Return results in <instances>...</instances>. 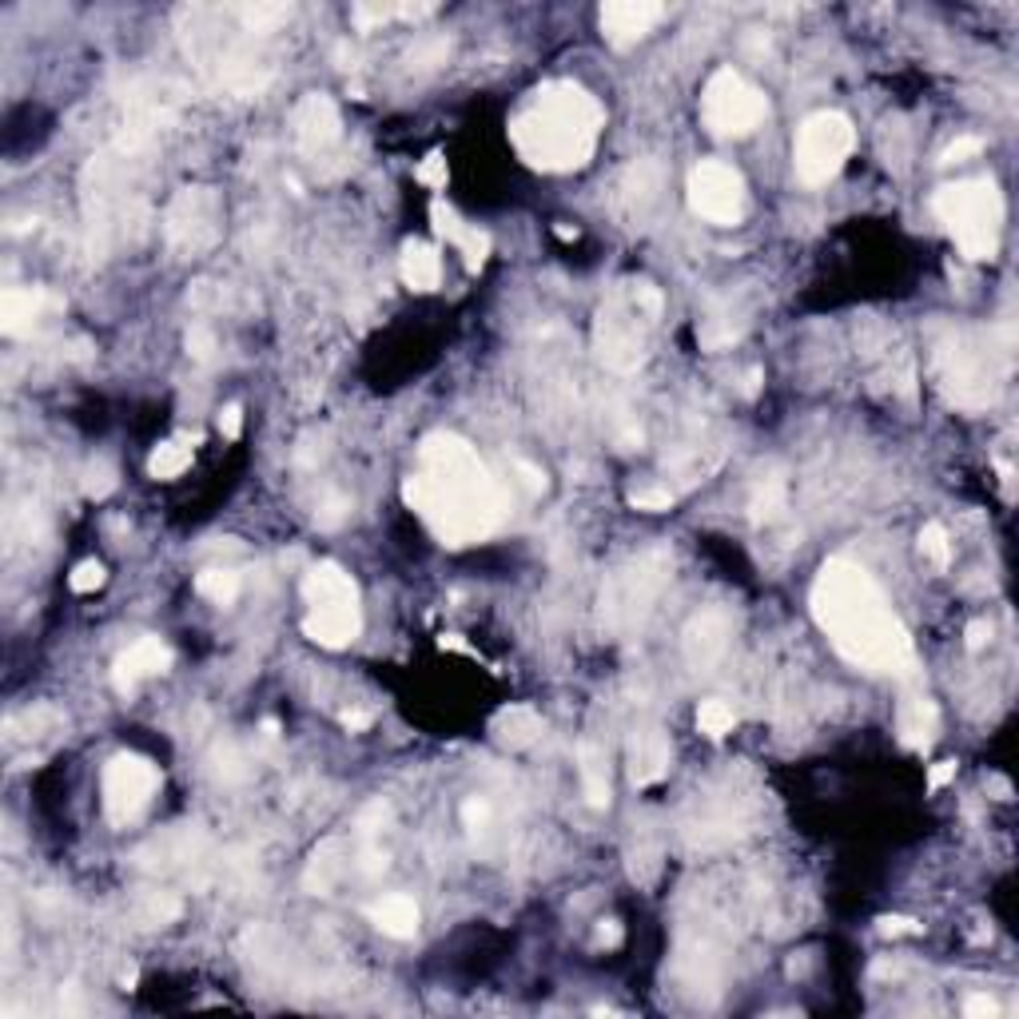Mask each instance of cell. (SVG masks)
<instances>
[{
	"label": "cell",
	"mask_w": 1019,
	"mask_h": 1019,
	"mask_svg": "<svg viewBox=\"0 0 1019 1019\" xmlns=\"http://www.w3.org/2000/svg\"><path fill=\"white\" fill-rule=\"evenodd\" d=\"M446 52H450V40H431V44H419V49L410 52V64H422V68H431V64H443Z\"/></svg>",
	"instance_id": "obj_40"
},
{
	"label": "cell",
	"mask_w": 1019,
	"mask_h": 1019,
	"mask_svg": "<svg viewBox=\"0 0 1019 1019\" xmlns=\"http://www.w3.org/2000/svg\"><path fill=\"white\" fill-rule=\"evenodd\" d=\"M785 494H789V486H785L780 474H768V479L756 482L753 498H749V514H753V522H768L777 510H785Z\"/></svg>",
	"instance_id": "obj_27"
},
{
	"label": "cell",
	"mask_w": 1019,
	"mask_h": 1019,
	"mask_svg": "<svg viewBox=\"0 0 1019 1019\" xmlns=\"http://www.w3.org/2000/svg\"><path fill=\"white\" fill-rule=\"evenodd\" d=\"M940 733V709L928 693H908L896 705V737L912 753H928Z\"/></svg>",
	"instance_id": "obj_18"
},
{
	"label": "cell",
	"mask_w": 1019,
	"mask_h": 1019,
	"mask_svg": "<svg viewBox=\"0 0 1019 1019\" xmlns=\"http://www.w3.org/2000/svg\"><path fill=\"white\" fill-rule=\"evenodd\" d=\"M670 773V741L661 729H637L629 741V780L637 789L658 785Z\"/></svg>",
	"instance_id": "obj_20"
},
{
	"label": "cell",
	"mask_w": 1019,
	"mask_h": 1019,
	"mask_svg": "<svg viewBox=\"0 0 1019 1019\" xmlns=\"http://www.w3.org/2000/svg\"><path fill=\"white\" fill-rule=\"evenodd\" d=\"M661 295L649 283H634V307L617 311V307H601L598 315V355L613 371H637V362L646 359V343H641V315L658 319Z\"/></svg>",
	"instance_id": "obj_9"
},
{
	"label": "cell",
	"mask_w": 1019,
	"mask_h": 1019,
	"mask_svg": "<svg viewBox=\"0 0 1019 1019\" xmlns=\"http://www.w3.org/2000/svg\"><path fill=\"white\" fill-rule=\"evenodd\" d=\"M813 617L844 661L868 673H908L916 653L892 606L868 570L849 558H828L813 582Z\"/></svg>",
	"instance_id": "obj_2"
},
{
	"label": "cell",
	"mask_w": 1019,
	"mask_h": 1019,
	"mask_svg": "<svg viewBox=\"0 0 1019 1019\" xmlns=\"http://www.w3.org/2000/svg\"><path fill=\"white\" fill-rule=\"evenodd\" d=\"M219 434H224V438H231V443H235V438L243 434V407H240V403H228V407L219 410Z\"/></svg>",
	"instance_id": "obj_41"
},
{
	"label": "cell",
	"mask_w": 1019,
	"mask_h": 1019,
	"mask_svg": "<svg viewBox=\"0 0 1019 1019\" xmlns=\"http://www.w3.org/2000/svg\"><path fill=\"white\" fill-rule=\"evenodd\" d=\"M398 271H403V283H407L410 291H434L438 279H443V259H438V252H434L431 243L410 240L407 247H403Z\"/></svg>",
	"instance_id": "obj_24"
},
{
	"label": "cell",
	"mask_w": 1019,
	"mask_h": 1019,
	"mask_svg": "<svg viewBox=\"0 0 1019 1019\" xmlns=\"http://www.w3.org/2000/svg\"><path fill=\"white\" fill-rule=\"evenodd\" d=\"M935 216L971 264L995 259L1004 231V195L992 180H959L935 192Z\"/></svg>",
	"instance_id": "obj_4"
},
{
	"label": "cell",
	"mask_w": 1019,
	"mask_h": 1019,
	"mask_svg": "<svg viewBox=\"0 0 1019 1019\" xmlns=\"http://www.w3.org/2000/svg\"><path fill=\"white\" fill-rule=\"evenodd\" d=\"M598 944L601 947H617V944H622V924H617V920H601L598 924Z\"/></svg>",
	"instance_id": "obj_47"
},
{
	"label": "cell",
	"mask_w": 1019,
	"mask_h": 1019,
	"mask_svg": "<svg viewBox=\"0 0 1019 1019\" xmlns=\"http://www.w3.org/2000/svg\"><path fill=\"white\" fill-rule=\"evenodd\" d=\"M956 768H959L956 761H940V765H932V773H928V789H932V792L944 789L947 780L956 777Z\"/></svg>",
	"instance_id": "obj_46"
},
{
	"label": "cell",
	"mask_w": 1019,
	"mask_h": 1019,
	"mask_svg": "<svg viewBox=\"0 0 1019 1019\" xmlns=\"http://www.w3.org/2000/svg\"><path fill=\"white\" fill-rule=\"evenodd\" d=\"M725 646H729V617L717 610L697 613L693 622H689V629H685V658H689V665H697V670L713 665V661L725 653Z\"/></svg>",
	"instance_id": "obj_19"
},
{
	"label": "cell",
	"mask_w": 1019,
	"mask_h": 1019,
	"mask_svg": "<svg viewBox=\"0 0 1019 1019\" xmlns=\"http://www.w3.org/2000/svg\"><path fill=\"white\" fill-rule=\"evenodd\" d=\"M303 598L311 613L303 617V634L323 649H347L362 629V606L355 577L335 562H319L303 577Z\"/></svg>",
	"instance_id": "obj_5"
},
{
	"label": "cell",
	"mask_w": 1019,
	"mask_h": 1019,
	"mask_svg": "<svg viewBox=\"0 0 1019 1019\" xmlns=\"http://www.w3.org/2000/svg\"><path fill=\"white\" fill-rule=\"evenodd\" d=\"M264 733H267V737H279V721H276V717H267V721H264Z\"/></svg>",
	"instance_id": "obj_52"
},
{
	"label": "cell",
	"mask_w": 1019,
	"mask_h": 1019,
	"mask_svg": "<svg viewBox=\"0 0 1019 1019\" xmlns=\"http://www.w3.org/2000/svg\"><path fill=\"white\" fill-rule=\"evenodd\" d=\"M856 148V128L844 112H813L808 120L797 128V144H792V168L797 180L808 188L837 180V171L844 168V160Z\"/></svg>",
	"instance_id": "obj_7"
},
{
	"label": "cell",
	"mask_w": 1019,
	"mask_h": 1019,
	"mask_svg": "<svg viewBox=\"0 0 1019 1019\" xmlns=\"http://www.w3.org/2000/svg\"><path fill=\"white\" fill-rule=\"evenodd\" d=\"M964 1016H971V1019H995V1016H999V1004H995L992 995H968V999H964Z\"/></svg>",
	"instance_id": "obj_42"
},
{
	"label": "cell",
	"mask_w": 1019,
	"mask_h": 1019,
	"mask_svg": "<svg viewBox=\"0 0 1019 1019\" xmlns=\"http://www.w3.org/2000/svg\"><path fill=\"white\" fill-rule=\"evenodd\" d=\"M491 247H494V243H491V235H486V231L470 228L467 240H462V247H458V252H462V259H467V271H482V267H486V259H491Z\"/></svg>",
	"instance_id": "obj_33"
},
{
	"label": "cell",
	"mask_w": 1019,
	"mask_h": 1019,
	"mask_svg": "<svg viewBox=\"0 0 1019 1019\" xmlns=\"http://www.w3.org/2000/svg\"><path fill=\"white\" fill-rule=\"evenodd\" d=\"M64 303L44 288H9L0 300V331L9 339L37 335L49 311H61Z\"/></svg>",
	"instance_id": "obj_16"
},
{
	"label": "cell",
	"mask_w": 1019,
	"mask_h": 1019,
	"mask_svg": "<svg viewBox=\"0 0 1019 1019\" xmlns=\"http://www.w3.org/2000/svg\"><path fill=\"white\" fill-rule=\"evenodd\" d=\"M880 932L884 935H920L924 928L912 920V916H884V920H880Z\"/></svg>",
	"instance_id": "obj_44"
},
{
	"label": "cell",
	"mask_w": 1019,
	"mask_h": 1019,
	"mask_svg": "<svg viewBox=\"0 0 1019 1019\" xmlns=\"http://www.w3.org/2000/svg\"><path fill=\"white\" fill-rule=\"evenodd\" d=\"M920 553L935 565V570H947V565H952V546H947V530L940 526V522H928V526L920 530Z\"/></svg>",
	"instance_id": "obj_32"
},
{
	"label": "cell",
	"mask_w": 1019,
	"mask_h": 1019,
	"mask_svg": "<svg viewBox=\"0 0 1019 1019\" xmlns=\"http://www.w3.org/2000/svg\"><path fill=\"white\" fill-rule=\"evenodd\" d=\"M168 665H171V649L164 646L160 637H140L136 646H128L120 658H116V665H112V682H116L120 693H132L144 677H156V673H164Z\"/></svg>",
	"instance_id": "obj_17"
},
{
	"label": "cell",
	"mask_w": 1019,
	"mask_h": 1019,
	"mask_svg": "<svg viewBox=\"0 0 1019 1019\" xmlns=\"http://www.w3.org/2000/svg\"><path fill=\"white\" fill-rule=\"evenodd\" d=\"M661 16H665V4H653V0H610L598 16L601 37L610 40L613 49H629L653 33Z\"/></svg>",
	"instance_id": "obj_15"
},
{
	"label": "cell",
	"mask_w": 1019,
	"mask_h": 1019,
	"mask_svg": "<svg viewBox=\"0 0 1019 1019\" xmlns=\"http://www.w3.org/2000/svg\"><path fill=\"white\" fill-rule=\"evenodd\" d=\"M768 116V100L756 85H749L741 73L717 68L709 76L705 97H701V120L717 140H741L753 136Z\"/></svg>",
	"instance_id": "obj_8"
},
{
	"label": "cell",
	"mask_w": 1019,
	"mask_h": 1019,
	"mask_svg": "<svg viewBox=\"0 0 1019 1019\" xmlns=\"http://www.w3.org/2000/svg\"><path fill=\"white\" fill-rule=\"evenodd\" d=\"M371 721H374V717H371V713H367V709H347V713H343V725H347L351 733L371 729Z\"/></svg>",
	"instance_id": "obj_48"
},
{
	"label": "cell",
	"mask_w": 1019,
	"mask_h": 1019,
	"mask_svg": "<svg viewBox=\"0 0 1019 1019\" xmlns=\"http://www.w3.org/2000/svg\"><path fill=\"white\" fill-rule=\"evenodd\" d=\"M988 641H992V625H988V622H971L968 629H964V646H968L971 653H976V649H983Z\"/></svg>",
	"instance_id": "obj_45"
},
{
	"label": "cell",
	"mask_w": 1019,
	"mask_h": 1019,
	"mask_svg": "<svg viewBox=\"0 0 1019 1019\" xmlns=\"http://www.w3.org/2000/svg\"><path fill=\"white\" fill-rule=\"evenodd\" d=\"M988 789H995V792H999L995 801H1007V797H1011V785H1007L1004 777H988Z\"/></svg>",
	"instance_id": "obj_50"
},
{
	"label": "cell",
	"mask_w": 1019,
	"mask_h": 1019,
	"mask_svg": "<svg viewBox=\"0 0 1019 1019\" xmlns=\"http://www.w3.org/2000/svg\"><path fill=\"white\" fill-rule=\"evenodd\" d=\"M980 152H983V140H980V136H964V140H956V144L947 148L940 164H964V160L980 156Z\"/></svg>",
	"instance_id": "obj_39"
},
{
	"label": "cell",
	"mask_w": 1019,
	"mask_h": 1019,
	"mask_svg": "<svg viewBox=\"0 0 1019 1019\" xmlns=\"http://www.w3.org/2000/svg\"><path fill=\"white\" fill-rule=\"evenodd\" d=\"M542 717L530 705H506L498 717L491 721L494 741L506 744V749H530V744L542 737Z\"/></svg>",
	"instance_id": "obj_23"
},
{
	"label": "cell",
	"mask_w": 1019,
	"mask_h": 1019,
	"mask_svg": "<svg viewBox=\"0 0 1019 1019\" xmlns=\"http://www.w3.org/2000/svg\"><path fill=\"white\" fill-rule=\"evenodd\" d=\"M80 486H85L88 498H97V502H104L116 486H120V479H116V467H112L109 458H97V462H88L85 467V479H80Z\"/></svg>",
	"instance_id": "obj_30"
},
{
	"label": "cell",
	"mask_w": 1019,
	"mask_h": 1019,
	"mask_svg": "<svg viewBox=\"0 0 1019 1019\" xmlns=\"http://www.w3.org/2000/svg\"><path fill=\"white\" fill-rule=\"evenodd\" d=\"M291 128H295V144H300L303 156H323L327 148H335L339 136H343L335 104H331L323 92H307V97L295 104Z\"/></svg>",
	"instance_id": "obj_14"
},
{
	"label": "cell",
	"mask_w": 1019,
	"mask_h": 1019,
	"mask_svg": "<svg viewBox=\"0 0 1019 1019\" xmlns=\"http://www.w3.org/2000/svg\"><path fill=\"white\" fill-rule=\"evenodd\" d=\"M689 207L697 216L717 224V228H733L741 224L749 212V192H744V176L721 160H701L689 171Z\"/></svg>",
	"instance_id": "obj_12"
},
{
	"label": "cell",
	"mask_w": 1019,
	"mask_h": 1019,
	"mask_svg": "<svg viewBox=\"0 0 1019 1019\" xmlns=\"http://www.w3.org/2000/svg\"><path fill=\"white\" fill-rule=\"evenodd\" d=\"M553 235H558V240H565V243H570V240H577V228H553Z\"/></svg>",
	"instance_id": "obj_51"
},
{
	"label": "cell",
	"mask_w": 1019,
	"mask_h": 1019,
	"mask_svg": "<svg viewBox=\"0 0 1019 1019\" xmlns=\"http://www.w3.org/2000/svg\"><path fill=\"white\" fill-rule=\"evenodd\" d=\"M180 916V900H171V896H152L144 904V924L148 928H156V924H168V920H176Z\"/></svg>",
	"instance_id": "obj_38"
},
{
	"label": "cell",
	"mask_w": 1019,
	"mask_h": 1019,
	"mask_svg": "<svg viewBox=\"0 0 1019 1019\" xmlns=\"http://www.w3.org/2000/svg\"><path fill=\"white\" fill-rule=\"evenodd\" d=\"M577 777H582V792H586V804L606 813L613 801L610 792V756L601 753L598 744H582L577 749Z\"/></svg>",
	"instance_id": "obj_22"
},
{
	"label": "cell",
	"mask_w": 1019,
	"mask_h": 1019,
	"mask_svg": "<svg viewBox=\"0 0 1019 1019\" xmlns=\"http://www.w3.org/2000/svg\"><path fill=\"white\" fill-rule=\"evenodd\" d=\"M343 844L339 840H327V844H319L311 856V864H307V872H303V884H307V892H315V896H327L331 888L339 884V876H343Z\"/></svg>",
	"instance_id": "obj_26"
},
{
	"label": "cell",
	"mask_w": 1019,
	"mask_h": 1019,
	"mask_svg": "<svg viewBox=\"0 0 1019 1019\" xmlns=\"http://www.w3.org/2000/svg\"><path fill=\"white\" fill-rule=\"evenodd\" d=\"M518 474L526 479V486H530V491H534V494H538V491H546V474H542L538 467H530V462H518Z\"/></svg>",
	"instance_id": "obj_49"
},
{
	"label": "cell",
	"mask_w": 1019,
	"mask_h": 1019,
	"mask_svg": "<svg viewBox=\"0 0 1019 1019\" xmlns=\"http://www.w3.org/2000/svg\"><path fill=\"white\" fill-rule=\"evenodd\" d=\"M195 443H200V434H180V438L160 443L156 450H152V458H148V474H152V479H160V482L180 479L183 470L192 467Z\"/></svg>",
	"instance_id": "obj_25"
},
{
	"label": "cell",
	"mask_w": 1019,
	"mask_h": 1019,
	"mask_svg": "<svg viewBox=\"0 0 1019 1019\" xmlns=\"http://www.w3.org/2000/svg\"><path fill=\"white\" fill-rule=\"evenodd\" d=\"M935 371H940L947 403L964 410H983L988 403H995L1004 383V367L983 335H952L947 343H940Z\"/></svg>",
	"instance_id": "obj_6"
},
{
	"label": "cell",
	"mask_w": 1019,
	"mask_h": 1019,
	"mask_svg": "<svg viewBox=\"0 0 1019 1019\" xmlns=\"http://www.w3.org/2000/svg\"><path fill=\"white\" fill-rule=\"evenodd\" d=\"M629 506H634V510H649V514H661V510L673 506V491H665V486H641V491L629 494Z\"/></svg>",
	"instance_id": "obj_35"
},
{
	"label": "cell",
	"mask_w": 1019,
	"mask_h": 1019,
	"mask_svg": "<svg viewBox=\"0 0 1019 1019\" xmlns=\"http://www.w3.org/2000/svg\"><path fill=\"white\" fill-rule=\"evenodd\" d=\"M665 570H670V565L661 562V558H641V562H634L629 570H622V574L613 577V586L601 594L606 617H610L613 625H622V617L625 622L641 617L646 606L653 601V594L661 589V582H665Z\"/></svg>",
	"instance_id": "obj_13"
},
{
	"label": "cell",
	"mask_w": 1019,
	"mask_h": 1019,
	"mask_svg": "<svg viewBox=\"0 0 1019 1019\" xmlns=\"http://www.w3.org/2000/svg\"><path fill=\"white\" fill-rule=\"evenodd\" d=\"M415 180H419L422 188H431V192H443V188H446V160H443V152H431V156L422 160L419 171H415Z\"/></svg>",
	"instance_id": "obj_37"
},
{
	"label": "cell",
	"mask_w": 1019,
	"mask_h": 1019,
	"mask_svg": "<svg viewBox=\"0 0 1019 1019\" xmlns=\"http://www.w3.org/2000/svg\"><path fill=\"white\" fill-rule=\"evenodd\" d=\"M104 813L112 825H132L160 789V768L140 753H116L104 765Z\"/></svg>",
	"instance_id": "obj_11"
},
{
	"label": "cell",
	"mask_w": 1019,
	"mask_h": 1019,
	"mask_svg": "<svg viewBox=\"0 0 1019 1019\" xmlns=\"http://www.w3.org/2000/svg\"><path fill=\"white\" fill-rule=\"evenodd\" d=\"M188 355H192L195 362L216 359V335H212V327H204V323L188 327Z\"/></svg>",
	"instance_id": "obj_36"
},
{
	"label": "cell",
	"mask_w": 1019,
	"mask_h": 1019,
	"mask_svg": "<svg viewBox=\"0 0 1019 1019\" xmlns=\"http://www.w3.org/2000/svg\"><path fill=\"white\" fill-rule=\"evenodd\" d=\"M431 224H434V235H443V240L455 243V247H462V240H467V231H470L446 200H434L431 204Z\"/></svg>",
	"instance_id": "obj_31"
},
{
	"label": "cell",
	"mask_w": 1019,
	"mask_h": 1019,
	"mask_svg": "<svg viewBox=\"0 0 1019 1019\" xmlns=\"http://www.w3.org/2000/svg\"><path fill=\"white\" fill-rule=\"evenodd\" d=\"M733 725H737V713H733L725 701H717V697L697 709V729L705 733V737H713V741H721L725 733H733Z\"/></svg>",
	"instance_id": "obj_29"
},
{
	"label": "cell",
	"mask_w": 1019,
	"mask_h": 1019,
	"mask_svg": "<svg viewBox=\"0 0 1019 1019\" xmlns=\"http://www.w3.org/2000/svg\"><path fill=\"white\" fill-rule=\"evenodd\" d=\"M403 498L446 550L491 538L502 522L498 482L482 467L474 446L450 431H434L422 438L419 467L403 482Z\"/></svg>",
	"instance_id": "obj_1"
},
{
	"label": "cell",
	"mask_w": 1019,
	"mask_h": 1019,
	"mask_svg": "<svg viewBox=\"0 0 1019 1019\" xmlns=\"http://www.w3.org/2000/svg\"><path fill=\"white\" fill-rule=\"evenodd\" d=\"M219 224H224V207L212 188H183L164 212V235L168 247L183 259L204 255L207 247H216Z\"/></svg>",
	"instance_id": "obj_10"
},
{
	"label": "cell",
	"mask_w": 1019,
	"mask_h": 1019,
	"mask_svg": "<svg viewBox=\"0 0 1019 1019\" xmlns=\"http://www.w3.org/2000/svg\"><path fill=\"white\" fill-rule=\"evenodd\" d=\"M367 916H371L374 928L383 935H391V940H415V935H419V904L410 896H403V892L371 904Z\"/></svg>",
	"instance_id": "obj_21"
},
{
	"label": "cell",
	"mask_w": 1019,
	"mask_h": 1019,
	"mask_svg": "<svg viewBox=\"0 0 1019 1019\" xmlns=\"http://www.w3.org/2000/svg\"><path fill=\"white\" fill-rule=\"evenodd\" d=\"M601 124L606 112L598 97H589L574 80H553L542 85L526 109L510 120V144L530 168L577 171L594 160Z\"/></svg>",
	"instance_id": "obj_3"
},
{
	"label": "cell",
	"mask_w": 1019,
	"mask_h": 1019,
	"mask_svg": "<svg viewBox=\"0 0 1019 1019\" xmlns=\"http://www.w3.org/2000/svg\"><path fill=\"white\" fill-rule=\"evenodd\" d=\"M104 582H109V574H104V565H100V562H80L73 574H68V586H73V594H97Z\"/></svg>",
	"instance_id": "obj_34"
},
{
	"label": "cell",
	"mask_w": 1019,
	"mask_h": 1019,
	"mask_svg": "<svg viewBox=\"0 0 1019 1019\" xmlns=\"http://www.w3.org/2000/svg\"><path fill=\"white\" fill-rule=\"evenodd\" d=\"M462 820H467L470 832H479V828L491 820V804L479 801V797H474V801H467V804H462Z\"/></svg>",
	"instance_id": "obj_43"
},
{
	"label": "cell",
	"mask_w": 1019,
	"mask_h": 1019,
	"mask_svg": "<svg viewBox=\"0 0 1019 1019\" xmlns=\"http://www.w3.org/2000/svg\"><path fill=\"white\" fill-rule=\"evenodd\" d=\"M195 594L216 601V606H231V601L240 598V574L235 570H204V574L195 577Z\"/></svg>",
	"instance_id": "obj_28"
}]
</instances>
